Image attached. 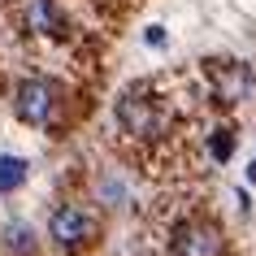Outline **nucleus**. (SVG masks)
I'll list each match as a JSON object with an SVG mask.
<instances>
[{
	"label": "nucleus",
	"mask_w": 256,
	"mask_h": 256,
	"mask_svg": "<svg viewBox=\"0 0 256 256\" xmlns=\"http://www.w3.org/2000/svg\"><path fill=\"white\" fill-rule=\"evenodd\" d=\"M208 152H213V161H226L234 152V126H217L213 139H208Z\"/></svg>",
	"instance_id": "nucleus-8"
},
{
	"label": "nucleus",
	"mask_w": 256,
	"mask_h": 256,
	"mask_svg": "<svg viewBox=\"0 0 256 256\" xmlns=\"http://www.w3.org/2000/svg\"><path fill=\"white\" fill-rule=\"evenodd\" d=\"M56 104H61V87L48 78H22L14 92V108L26 126H48L56 118Z\"/></svg>",
	"instance_id": "nucleus-1"
},
{
	"label": "nucleus",
	"mask_w": 256,
	"mask_h": 256,
	"mask_svg": "<svg viewBox=\"0 0 256 256\" xmlns=\"http://www.w3.org/2000/svg\"><path fill=\"white\" fill-rule=\"evenodd\" d=\"M170 252L174 256H222L226 243H222V230L208 226V222H182L170 239Z\"/></svg>",
	"instance_id": "nucleus-2"
},
{
	"label": "nucleus",
	"mask_w": 256,
	"mask_h": 256,
	"mask_svg": "<svg viewBox=\"0 0 256 256\" xmlns=\"http://www.w3.org/2000/svg\"><path fill=\"white\" fill-rule=\"evenodd\" d=\"M252 87H256V74L248 66H226V70H222V78H217V92H222V100H230V104L243 100Z\"/></svg>",
	"instance_id": "nucleus-5"
},
{
	"label": "nucleus",
	"mask_w": 256,
	"mask_h": 256,
	"mask_svg": "<svg viewBox=\"0 0 256 256\" xmlns=\"http://www.w3.org/2000/svg\"><path fill=\"white\" fill-rule=\"evenodd\" d=\"M118 122L126 126V135H135V139H152V135H161V108H156V100H148V96H122V104H118Z\"/></svg>",
	"instance_id": "nucleus-3"
},
{
	"label": "nucleus",
	"mask_w": 256,
	"mask_h": 256,
	"mask_svg": "<svg viewBox=\"0 0 256 256\" xmlns=\"http://www.w3.org/2000/svg\"><path fill=\"white\" fill-rule=\"evenodd\" d=\"M92 230H96V222L82 213L78 204H61V208L48 217V234H52L61 248H78V243H87V239H92Z\"/></svg>",
	"instance_id": "nucleus-4"
},
{
	"label": "nucleus",
	"mask_w": 256,
	"mask_h": 256,
	"mask_svg": "<svg viewBox=\"0 0 256 256\" xmlns=\"http://www.w3.org/2000/svg\"><path fill=\"white\" fill-rule=\"evenodd\" d=\"M26 182V161L22 156H0V191L9 196V191H18Z\"/></svg>",
	"instance_id": "nucleus-6"
},
{
	"label": "nucleus",
	"mask_w": 256,
	"mask_h": 256,
	"mask_svg": "<svg viewBox=\"0 0 256 256\" xmlns=\"http://www.w3.org/2000/svg\"><path fill=\"white\" fill-rule=\"evenodd\" d=\"M248 178H252V182H256V161H252V165H248Z\"/></svg>",
	"instance_id": "nucleus-10"
},
{
	"label": "nucleus",
	"mask_w": 256,
	"mask_h": 256,
	"mask_svg": "<svg viewBox=\"0 0 256 256\" xmlns=\"http://www.w3.org/2000/svg\"><path fill=\"white\" fill-rule=\"evenodd\" d=\"M4 234H9V248H18V252H30V230H26V226H9Z\"/></svg>",
	"instance_id": "nucleus-9"
},
{
	"label": "nucleus",
	"mask_w": 256,
	"mask_h": 256,
	"mask_svg": "<svg viewBox=\"0 0 256 256\" xmlns=\"http://www.w3.org/2000/svg\"><path fill=\"white\" fill-rule=\"evenodd\" d=\"M26 18H30V26H35V30H44V35H56V26H61L48 0H30V14H26Z\"/></svg>",
	"instance_id": "nucleus-7"
}]
</instances>
